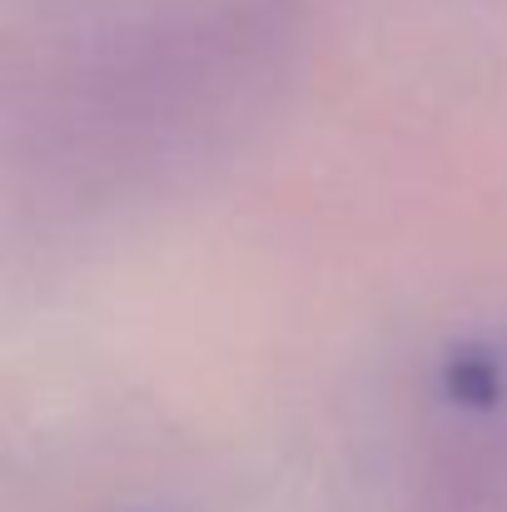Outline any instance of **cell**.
Segmentation results:
<instances>
[{"label": "cell", "instance_id": "cell-2", "mask_svg": "<svg viewBox=\"0 0 507 512\" xmlns=\"http://www.w3.org/2000/svg\"><path fill=\"white\" fill-rule=\"evenodd\" d=\"M463 418L473 433L438 453L418 512H507V403Z\"/></svg>", "mask_w": 507, "mask_h": 512}, {"label": "cell", "instance_id": "cell-1", "mask_svg": "<svg viewBox=\"0 0 507 512\" xmlns=\"http://www.w3.org/2000/svg\"><path fill=\"white\" fill-rule=\"evenodd\" d=\"M294 0H224L0 70V165L70 204L155 189L224 150L294 50Z\"/></svg>", "mask_w": 507, "mask_h": 512}, {"label": "cell", "instance_id": "cell-3", "mask_svg": "<svg viewBox=\"0 0 507 512\" xmlns=\"http://www.w3.org/2000/svg\"><path fill=\"white\" fill-rule=\"evenodd\" d=\"M443 398L458 413H493L507 403V353L493 343H463L448 353L443 378H438Z\"/></svg>", "mask_w": 507, "mask_h": 512}]
</instances>
